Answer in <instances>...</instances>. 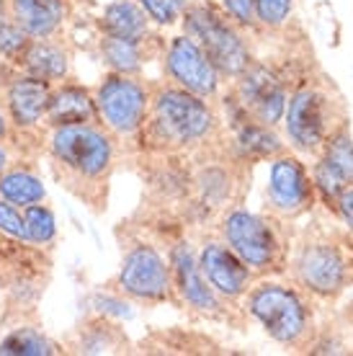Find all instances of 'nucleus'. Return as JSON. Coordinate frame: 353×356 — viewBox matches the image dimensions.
<instances>
[{
	"mask_svg": "<svg viewBox=\"0 0 353 356\" xmlns=\"http://www.w3.org/2000/svg\"><path fill=\"white\" fill-rule=\"evenodd\" d=\"M47 158L54 181L78 202L106 212L111 178L119 163V140L101 122L52 127Z\"/></svg>",
	"mask_w": 353,
	"mask_h": 356,
	"instance_id": "1",
	"label": "nucleus"
},
{
	"mask_svg": "<svg viewBox=\"0 0 353 356\" xmlns=\"http://www.w3.org/2000/svg\"><path fill=\"white\" fill-rule=\"evenodd\" d=\"M224 132L220 108L214 101L194 96L173 83H152L150 111L134 143L137 152L170 155L188 152Z\"/></svg>",
	"mask_w": 353,
	"mask_h": 356,
	"instance_id": "2",
	"label": "nucleus"
},
{
	"mask_svg": "<svg viewBox=\"0 0 353 356\" xmlns=\"http://www.w3.org/2000/svg\"><path fill=\"white\" fill-rule=\"evenodd\" d=\"M351 122L348 101L336 78L312 54L289 83L284 111L286 145L302 158H315L338 127Z\"/></svg>",
	"mask_w": 353,
	"mask_h": 356,
	"instance_id": "3",
	"label": "nucleus"
},
{
	"mask_svg": "<svg viewBox=\"0 0 353 356\" xmlns=\"http://www.w3.org/2000/svg\"><path fill=\"white\" fill-rule=\"evenodd\" d=\"M286 274L318 302H338L353 286V238L333 217L312 220L294 230Z\"/></svg>",
	"mask_w": 353,
	"mask_h": 356,
	"instance_id": "4",
	"label": "nucleus"
},
{
	"mask_svg": "<svg viewBox=\"0 0 353 356\" xmlns=\"http://www.w3.org/2000/svg\"><path fill=\"white\" fill-rule=\"evenodd\" d=\"M247 321L258 323L268 339L279 346L309 354V346L318 336V300L297 284H284L271 276L256 279L253 286L240 300Z\"/></svg>",
	"mask_w": 353,
	"mask_h": 356,
	"instance_id": "5",
	"label": "nucleus"
},
{
	"mask_svg": "<svg viewBox=\"0 0 353 356\" xmlns=\"http://www.w3.org/2000/svg\"><path fill=\"white\" fill-rule=\"evenodd\" d=\"M217 232L256 279L286 274L294 235L286 220H279L268 212H250L243 204H235L220 217Z\"/></svg>",
	"mask_w": 353,
	"mask_h": 356,
	"instance_id": "6",
	"label": "nucleus"
},
{
	"mask_svg": "<svg viewBox=\"0 0 353 356\" xmlns=\"http://www.w3.org/2000/svg\"><path fill=\"white\" fill-rule=\"evenodd\" d=\"M183 34L191 36L212 60L222 78L235 81L247 65L256 60L247 31L232 21L214 0H188L183 10Z\"/></svg>",
	"mask_w": 353,
	"mask_h": 356,
	"instance_id": "7",
	"label": "nucleus"
},
{
	"mask_svg": "<svg viewBox=\"0 0 353 356\" xmlns=\"http://www.w3.org/2000/svg\"><path fill=\"white\" fill-rule=\"evenodd\" d=\"M116 294L142 305H173L178 307L170 261L145 235L126 238L122 245V266L111 282Z\"/></svg>",
	"mask_w": 353,
	"mask_h": 356,
	"instance_id": "8",
	"label": "nucleus"
},
{
	"mask_svg": "<svg viewBox=\"0 0 353 356\" xmlns=\"http://www.w3.org/2000/svg\"><path fill=\"white\" fill-rule=\"evenodd\" d=\"M168 261L181 310H186L188 315L199 318V321L227 323V325H235L238 330L245 328L247 315L243 312L240 305L227 302L224 297L214 292V286L206 282V276L199 268L196 248L191 245L188 238L173 241V245L168 250Z\"/></svg>",
	"mask_w": 353,
	"mask_h": 356,
	"instance_id": "9",
	"label": "nucleus"
},
{
	"mask_svg": "<svg viewBox=\"0 0 353 356\" xmlns=\"http://www.w3.org/2000/svg\"><path fill=\"white\" fill-rule=\"evenodd\" d=\"M152 83L142 75H126V72L108 70L93 88V101L101 124L114 134L116 140L134 143L137 132L142 129L147 111H150Z\"/></svg>",
	"mask_w": 353,
	"mask_h": 356,
	"instance_id": "10",
	"label": "nucleus"
},
{
	"mask_svg": "<svg viewBox=\"0 0 353 356\" xmlns=\"http://www.w3.org/2000/svg\"><path fill=\"white\" fill-rule=\"evenodd\" d=\"M220 98L222 104L232 106L258 124L279 129V124L284 122V111H286L289 88L274 63L256 57L235 81H230L227 90H222Z\"/></svg>",
	"mask_w": 353,
	"mask_h": 356,
	"instance_id": "11",
	"label": "nucleus"
},
{
	"mask_svg": "<svg viewBox=\"0 0 353 356\" xmlns=\"http://www.w3.org/2000/svg\"><path fill=\"white\" fill-rule=\"evenodd\" d=\"M268 163L271 165H268V184H265V212L286 222H294L315 212L318 194H315L312 173L307 163L302 161V155L289 147Z\"/></svg>",
	"mask_w": 353,
	"mask_h": 356,
	"instance_id": "12",
	"label": "nucleus"
},
{
	"mask_svg": "<svg viewBox=\"0 0 353 356\" xmlns=\"http://www.w3.org/2000/svg\"><path fill=\"white\" fill-rule=\"evenodd\" d=\"M160 60H163V72L168 83L206 101H217L222 96L224 78L191 36H173L163 49Z\"/></svg>",
	"mask_w": 353,
	"mask_h": 356,
	"instance_id": "13",
	"label": "nucleus"
},
{
	"mask_svg": "<svg viewBox=\"0 0 353 356\" xmlns=\"http://www.w3.org/2000/svg\"><path fill=\"white\" fill-rule=\"evenodd\" d=\"M312 184L318 194V204L327 214L333 212L340 191L353 186V132L351 122H345L330 134L322 150L312 158Z\"/></svg>",
	"mask_w": 353,
	"mask_h": 356,
	"instance_id": "14",
	"label": "nucleus"
},
{
	"mask_svg": "<svg viewBox=\"0 0 353 356\" xmlns=\"http://www.w3.org/2000/svg\"><path fill=\"white\" fill-rule=\"evenodd\" d=\"M196 259H199V268L206 276V282L214 286V292L232 305H240V300L256 282L253 271L238 259V253L227 243L222 241L220 232L204 238L202 248L196 250Z\"/></svg>",
	"mask_w": 353,
	"mask_h": 356,
	"instance_id": "15",
	"label": "nucleus"
},
{
	"mask_svg": "<svg viewBox=\"0 0 353 356\" xmlns=\"http://www.w3.org/2000/svg\"><path fill=\"white\" fill-rule=\"evenodd\" d=\"M54 83L34 78L28 72H18L13 75L6 88H3V104L8 111L10 127H16L21 132L36 129V127L44 122L47 106H49V98H52Z\"/></svg>",
	"mask_w": 353,
	"mask_h": 356,
	"instance_id": "16",
	"label": "nucleus"
},
{
	"mask_svg": "<svg viewBox=\"0 0 353 356\" xmlns=\"http://www.w3.org/2000/svg\"><path fill=\"white\" fill-rule=\"evenodd\" d=\"M98 49H101V57L108 65V70L140 75L142 67L150 63V57H163L165 42L158 34H150L145 39H122V36L101 34Z\"/></svg>",
	"mask_w": 353,
	"mask_h": 356,
	"instance_id": "17",
	"label": "nucleus"
},
{
	"mask_svg": "<svg viewBox=\"0 0 353 356\" xmlns=\"http://www.w3.org/2000/svg\"><path fill=\"white\" fill-rule=\"evenodd\" d=\"M8 8L31 39H52L70 16V0H8Z\"/></svg>",
	"mask_w": 353,
	"mask_h": 356,
	"instance_id": "18",
	"label": "nucleus"
},
{
	"mask_svg": "<svg viewBox=\"0 0 353 356\" xmlns=\"http://www.w3.org/2000/svg\"><path fill=\"white\" fill-rule=\"evenodd\" d=\"M44 122L49 124V129L65 124H83V122H101L96 101H93V90L78 86V83L62 81L57 88H52Z\"/></svg>",
	"mask_w": 353,
	"mask_h": 356,
	"instance_id": "19",
	"label": "nucleus"
},
{
	"mask_svg": "<svg viewBox=\"0 0 353 356\" xmlns=\"http://www.w3.org/2000/svg\"><path fill=\"white\" fill-rule=\"evenodd\" d=\"M21 72L49 83H62L70 75V52L52 39H31L18 60Z\"/></svg>",
	"mask_w": 353,
	"mask_h": 356,
	"instance_id": "20",
	"label": "nucleus"
},
{
	"mask_svg": "<svg viewBox=\"0 0 353 356\" xmlns=\"http://www.w3.org/2000/svg\"><path fill=\"white\" fill-rule=\"evenodd\" d=\"M72 346L78 354H126L132 343L119 323H114L104 312H98L96 318L80 325Z\"/></svg>",
	"mask_w": 353,
	"mask_h": 356,
	"instance_id": "21",
	"label": "nucleus"
},
{
	"mask_svg": "<svg viewBox=\"0 0 353 356\" xmlns=\"http://www.w3.org/2000/svg\"><path fill=\"white\" fill-rule=\"evenodd\" d=\"M101 34L122 36V39H145L152 34V21L142 10L137 0H114L98 18Z\"/></svg>",
	"mask_w": 353,
	"mask_h": 356,
	"instance_id": "22",
	"label": "nucleus"
},
{
	"mask_svg": "<svg viewBox=\"0 0 353 356\" xmlns=\"http://www.w3.org/2000/svg\"><path fill=\"white\" fill-rule=\"evenodd\" d=\"M140 348L145 354H222V346L214 339L186 328L155 330L142 341Z\"/></svg>",
	"mask_w": 353,
	"mask_h": 356,
	"instance_id": "23",
	"label": "nucleus"
},
{
	"mask_svg": "<svg viewBox=\"0 0 353 356\" xmlns=\"http://www.w3.org/2000/svg\"><path fill=\"white\" fill-rule=\"evenodd\" d=\"M0 199H6L16 207H28L36 202H44L47 188L42 178L31 165H10L8 170L0 173Z\"/></svg>",
	"mask_w": 353,
	"mask_h": 356,
	"instance_id": "24",
	"label": "nucleus"
},
{
	"mask_svg": "<svg viewBox=\"0 0 353 356\" xmlns=\"http://www.w3.org/2000/svg\"><path fill=\"white\" fill-rule=\"evenodd\" d=\"M0 354L3 356H52L60 354L54 341H49L39 328L24 325V328L10 330L6 339L0 341Z\"/></svg>",
	"mask_w": 353,
	"mask_h": 356,
	"instance_id": "25",
	"label": "nucleus"
},
{
	"mask_svg": "<svg viewBox=\"0 0 353 356\" xmlns=\"http://www.w3.org/2000/svg\"><path fill=\"white\" fill-rule=\"evenodd\" d=\"M24 212V222H26L28 243L36 248H52L54 238H57V220L54 212L47 204L36 202L21 209Z\"/></svg>",
	"mask_w": 353,
	"mask_h": 356,
	"instance_id": "26",
	"label": "nucleus"
},
{
	"mask_svg": "<svg viewBox=\"0 0 353 356\" xmlns=\"http://www.w3.org/2000/svg\"><path fill=\"white\" fill-rule=\"evenodd\" d=\"M297 0H256V24L261 34H279L292 24Z\"/></svg>",
	"mask_w": 353,
	"mask_h": 356,
	"instance_id": "27",
	"label": "nucleus"
},
{
	"mask_svg": "<svg viewBox=\"0 0 353 356\" xmlns=\"http://www.w3.org/2000/svg\"><path fill=\"white\" fill-rule=\"evenodd\" d=\"M142 6V10L147 13L155 26H176L183 18V10L188 6V0H137Z\"/></svg>",
	"mask_w": 353,
	"mask_h": 356,
	"instance_id": "28",
	"label": "nucleus"
},
{
	"mask_svg": "<svg viewBox=\"0 0 353 356\" xmlns=\"http://www.w3.org/2000/svg\"><path fill=\"white\" fill-rule=\"evenodd\" d=\"M28 42H31V36L18 26L13 18H8V21L0 24V57L18 63L21 54H24V49L28 47Z\"/></svg>",
	"mask_w": 353,
	"mask_h": 356,
	"instance_id": "29",
	"label": "nucleus"
},
{
	"mask_svg": "<svg viewBox=\"0 0 353 356\" xmlns=\"http://www.w3.org/2000/svg\"><path fill=\"white\" fill-rule=\"evenodd\" d=\"M0 235H6L10 241L28 243L26 222H24V212L21 207L10 204L6 199H0Z\"/></svg>",
	"mask_w": 353,
	"mask_h": 356,
	"instance_id": "30",
	"label": "nucleus"
},
{
	"mask_svg": "<svg viewBox=\"0 0 353 356\" xmlns=\"http://www.w3.org/2000/svg\"><path fill=\"white\" fill-rule=\"evenodd\" d=\"M222 10L247 34H261L256 24V0H220Z\"/></svg>",
	"mask_w": 353,
	"mask_h": 356,
	"instance_id": "31",
	"label": "nucleus"
},
{
	"mask_svg": "<svg viewBox=\"0 0 353 356\" xmlns=\"http://www.w3.org/2000/svg\"><path fill=\"white\" fill-rule=\"evenodd\" d=\"M98 312H104V315H116V318H132V310H129V305L124 302L122 294H116V297H101L98 294L96 300H93Z\"/></svg>",
	"mask_w": 353,
	"mask_h": 356,
	"instance_id": "32",
	"label": "nucleus"
},
{
	"mask_svg": "<svg viewBox=\"0 0 353 356\" xmlns=\"http://www.w3.org/2000/svg\"><path fill=\"white\" fill-rule=\"evenodd\" d=\"M10 134V119L8 111H6V104H3V96H0V140H8Z\"/></svg>",
	"mask_w": 353,
	"mask_h": 356,
	"instance_id": "33",
	"label": "nucleus"
},
{
	"mask_svg": "<svg viewBox=\"0 0 353 356\" xmlns=\"http://www.w3.org/2000/svg\"><path fill=\"white\" fill-rule=\"evenodd\" d=\"M13 165V158H10V147L6 145V140H0V173L8 170Z\"/></svg>",
	"mask_w": 353,
	"mask_h": 356,
	"instance_id": "34",
	"label": "nucleus"
},
{
	"mask_svg": "<svg viewBox=\"0 0 353 356\" xmlns=\"http://www.w3.org/2000/svg\"><path fill=\"white\" fill-rule=\"evenodd\" d=\"M10 18V8H8V0H0V24L8 21Z\"/></svg>",
	"mask_w": 353,
	"mask_h": 356,
	"instance_id": "35",
	"label": "nucleus"
},
{
	"mask_svg": "<svg viewBox=\"0 0 353 356\" xmlns=\"http://www.w3.org/2000/svg\"><path fill=\"white\" fill-rule=\"evenodd\" d=\"M345 315H348V323H351V330H353V310H351V312H345Z\"/></svg>",
	"mask_w": 353,
	"mask_h": 356,
	"instance_id": "36",
	"label": "nucleus"
}]
</instances>
